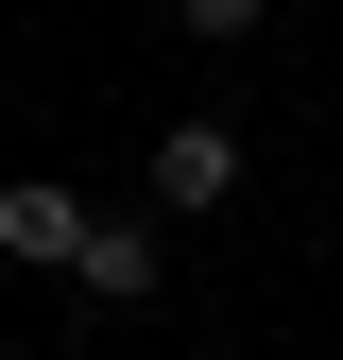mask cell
I'll list each match as a JSON object with an SVG mask.
<instances>
[{
	"label": "cell",
	"instance_id": "277c9868",
	"mask_svg": "<svg viewBox=\"0 0 343 360\" xmlns=\"http://www.w3.org/2000/svg\"><path fill=\"white\" fill-rule=\"evenodd\" d=\"M275 0H172V34H257Z\"/></svg>",
	"mask_w": 343,
	"mask_h": 360
},
{
	"label": "cell",
	"instance_id": "7a4b0ae2",
	"mask_svg": "<svg viewBox=\"0 0 343 360\" xmlns=\"http://www.w3.org/2000/svg\"><path fill=\"white\" fill-rule=\"evenodd\" d=\"M69 275H86V309H155V292H172V240H155V223H86Z\"/></svg>",
	"mask_w": 343,
	"mask_h": 360
},
{
	"label": "cell",
	"instance_id": "3957f363",
	"mask_svg": "<svg viewBox=\"0 0 343 360\" xmlns=\"http://www.w3.org/2000/svg\"><path fill=\"white\" fill-rule=\"evenodd\" d=\"M86 223H103L86 189H0V257H18V275H69V257H86Z\"/></svg>",
	"mask_w": 343,
	"mask_h": 360
},
{
	"label": "cell",
	"instance_id": "6da1fadb",
	"mask_svg": "<svg viewBox=\"0 0 343 360\" xmlns=\"http://www.w3.org/2000/svg\"><path fill=\"white\" fill-rule=\"evenodd\" d=\"M138 189H155V223H206V206H240V120H172V138L138 155Z\"/></svg>",
	"mask_w": 343,
	"mask_h": 360
}]
</instances>
